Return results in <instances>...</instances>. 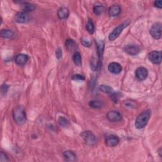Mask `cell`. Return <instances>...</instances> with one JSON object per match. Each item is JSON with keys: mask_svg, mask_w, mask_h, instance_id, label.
<instances>
[{"mask_svg": "<svg viewBox=\"0 0 162 162\" xmlns=\"http://www.w3.org/2000/svg\"><path fill=\"white\" fill-rule=\"evenodd\" d=\"M151 116V110L149 109L146 110L140 113L136 119L135 126L138 129L144 128L148 123V121Z\"/></svg>", "mask_w": 162, "mask_h": 162, "instance_id": "cell-1", "label": "cell"}, {"mask_svg": "<svg viewBox=\"0 0 162 162\" xmlns=\"http://www.w3.org/2000/svg\"><path fill=\"white\" fill-rule=\"evenodd\" d=\"M12 115L14 121L18 124H22L26 120V113L22 106L15 107L13 110Z\"/></svg>", "mask_w": 162, "mask_h": 162, "instance_id": "cell-2", "label": "cell"}, {"mask_svg": "<svg viewBox=\"0 0 162 162\" xmlns=\"http://www.w3.org/2000/svg\"><path fill=\"white\" fill-rule=\"evenodd\" d=\"M131 24V21L129 20H127L126 21H125L124 22H123L122 24H120L118 26H117L116 27H115L113 31L109 34L108 36V39L111 41H113V40H115L120 35V34L122 32V31L127 27L129 25V24Z\"/></svg>", "mask_w": 162, "mask_h": 162, "instance_id": "cell-3", "label": "cell"}, {"mask_svg": "<svg viewBox=\"0 0 162 162\" xmlns=\"http://www.w3.org/2000/svg\"><path fill=\"white\" fill-rule=\"evenodd\" d=\"M80 136L84 140L86 144L89 146H94L97 143V139L91 131H84L83 133H81Z\"/></svg>", "mask_w": 162, "mask_h": 162, "instance_id": "cell-4", "label": "cell"}, {"mask_svg": "<svg viewBox=\"0 0 162 162\" xmlns=\"http://www.w3.org/2000/svg\"><path fill=\"white\" fill-rule=\"evenodd\" d=\"M150 34L155 39H159L161 37V24L156 23L150 29Z\"/></svg>", "mask_w": 162, "mask_h": 162, "instance_id": "cell-5", "label": "cell"}, {"mask_svg": "<svg viewBox=\"0 0 162 162\" xmlns=\"http://www.w3.org/2000/svg\"><path fill=\"white\" fill-rule=\"evenodd\" d=\"M149 61L156 65H158L161 62L162 53L160 51H153L148 54Z\"/></svg>", "mask_w": 162, "mask_h": 162, "instance_id": "cell-6", "label": "cell"}, {"mask_svg": "<svg viewBox=\"0 0 162 162\" xmlns=\"http://www.w3.org/2000/svg\"><path fill=\"white\" fill-rule=\"evenodd\" d=\"M15 20L19 24H25L30 21V16L29 13L25 12H18L15 16Z\"/></svg>", "mask_w": 162, "mask_h": 162, "instance_id": "cell-7", "label": "cell"}, {"mask_svg": "<svg viewBox=\"0 0 162 162\" xmlns=\"http://www.w3.org/2000/svg\"><path fill=\"white\" fill-rule=\"evenodd\" d=\"M106 117L108 120L111 122H116L122 120V115L121 113L115 110H111L107 113Z\"/></svg>", "mask_w": 162, "mask_h": 162, "instance_id": "cell-8", "label": "cell"}, {"mask_svg": "<svg viewBox=\"0 0 162 162\" xmlns=\"http://www.w3.org/2000/svg\"><path fill=\"white\" fill-rule=\"evenodd\" d=\"M135 75L136 78L139 80H143L147 78L148 75V71L145 67H140L136 70Z\"/></svg>", "mask_w": 162, "mask_h": 162, "instance_id": "cell-9", "label": "cell"}, {"mask_svg": "<svg viewBox=\"0 0 162 162\" xmlns=\"http://www.w3.org/2000/svg\"><path fill=\"white\" fill-rule=\"evenodd\" d=\"M108 71L113 74H119L122 71V67L117 62H111L108 66Z\"/></svg>", "mask_w": 162, "mask_h": 162, "instance_id": "cell-10", "label": "cell"}, {"mask_svg": "<svg viewBox=\"0 0 162 162\" xmlns=\"http://www.w3.org/2000/svg\"><path fill=\"white\" fill-rule=\"evenodd\" d=\"M119 138L115 135H110L105 139V144L108 147H115L118 144Z\"/></svg>", "mask_w": 162, "mask_h": 162, "instance_id": "cell-11", "label": "cell"}, {"mask_svg": "<svg viewBox=\"0 0 162 162\" xmlns=\"http://www.w3.org/2000/svg\"><path fill=\"white\" fill-rule=\"evenodd\" d=\"M124 51L129 55L135 56L140 52V48L139 46L136 45H129L126 46L124 48Z\"/></svg>", "mask_w": 162, "mask_h": 162, "instance_id": "cell-12", "label": "cell"}, {"mask_svg": "<svg viewBox=\"0 0 162 162\" xmlns=\"http://www.w3.org/2000/svg\"><path fill=\"white\" fill-rule=\"evenodd\" d=\"M29 59V57L27 55L25 54H19L15 57V62L17 65L20 66H23L27 63Z\"/></svg>", "mask_w": 162, "mask_h": 162, "instance_id": "cell-13", "label": "cell"}, {"mask_svg": "<svg viewBox=\"0 0 162 162\" xmlns=\"http://www.w3.org/2000/svg\"><path fill=\"white\" fill-rule=\"evenodd\" d=\"M96 45H97L98 60L100 62H101L102 59H103V52H104V49H105V43L102 40H96Z\"/></svg>", "mask_w": 162, "mask_h": 162, "instance_id": "cell-14", "label": "cell"}, {"mask_svg": "<svg viewBox=\"0 0 162 162\" xmlns=\"http://www.w3.org/2000/svg\"><path fill=\"white\" fill-rule=\"evenodd\" d=\"M69 10L66 7H61L58 9L57 12V15L58 18L61 20L67 19L69 16Z\"/></svg>", "mask_w": 162, "mask_h": 162, "instance_id": "cell-15", "label": "cell"}, {"mask_svg": "<svg viewBox=\"0 0 162 162\" xmlns=\"http://www.w3.org/2000/svg\"><path fill=\"white\" fill-rule=\"evenodd\" d=\"M121 12V8L118 5H114L109 8L108 9V15L111 17H116Z\"/></svg>", "mask_w": 162, "mask_h": 162, "instance_id": "cell-16", "label": "cell"}, {"mask_svg": "<svg viewBox=\"0 0 162 162\" xmlns=\"http://www.w3.org/2000/svg\"><path fill=\"white\" fill-rule=\"evenodd\" d=\"M65 159L67 161H77L76 154L72 151L67 150L63 152V153Z\"/></svg>", "mask_w": 162, "mask_h": 162, "instance_id": "cell-17", "label": "cell"}, {"mask_svg": "<svg viewBox=\"0 0 162 162\" xmlns=\"http://www.w3.org/2000/svg\"><path fill=\"white\" fill-rule=\"evenodd\" d=\"M0 35L5 39H12L15 36V32L10 29H2L0 32Z\"/></svg>", "mask_w": 162, "mask_h": 162, "instance_id": "cell-18", "label": "cell"}, {"mask_svg": "<svg viewBox=\"0 0 162 162\" xmlns=\"http://www.w3.org/2000/svg\"><path fill=\"white\" fill-rule=\"evenodd\" d=\"M22 7L23 11L25 12H27V13H29L30 12H33L35 8V7L34 5H33L32 3H30L25 2H24L22 3Z\"/></svg>", "mask_w": 162, "mask_h": 162, "instance_id": "cell-19", "label": "cell"}, {"mask_svg": "<svg viewBox=\"0 0 162 162\" xmlns=\"http://www.w3.org/2000/svg\"><path fill=\"white\" fill-rule=\"evenodd\" d=\"M73 61L76 66H80L82 65V57L79 52L76 51L73 55Z\"/></svg>", "mask_w": 162, "mask_h": 162, "instance_id": "cell-20", "label": "cell"}, {"mask_svg": "<svg viewBox=\"0 0 162 162\" xmlns=\"http://www.w3.org/2000/svg\"><path fill=\"white\" fill-rule=\"evenodd\" d=\"M58 122L59 125L63 127H68L70 126L69 120L67 118H65L63 116H60L58 118Z\"/></svg>", "mask_w": 162, "mask_h": 162, "instance_id": "cell-21", "label": "cell"}, {"mask_svg": "<svg viewBox=\"0 0 162 162\" xmlns=\"http://www.w3.org/2000/svg\"><path fill=\"white\" fill-rule=\"evenodd\" d=\"M65 45L66 50H68V51H70V50H73L75 47L76 43H75V42L74 41L73 39H68L66 40Z\"/></svg>", "mask_w": 162, "mask_h": 162, "instance_id": "cell-22", "label": "cell"}, {"mask_svg": "<svg viewBox=\"0 0 162 162\" xmlns=\"http://www.w3.org/2000/svg\"><path fill=\"white\" fill-rule=\"evenodd\" d=\"M89 105L90 107L94 109H100L102 108L104 106L103 103L100 101L96 100H91L89 103Z\"/></svg>", "mask_w": 162, "mask_h": 162, "instance_id": "cell-23", "label": "cell"}, {"mask_svg": "<svg viewBox=\"0 0 162 162\" xmlns=\"http://www.w3.org/2000/svg\"><path fill=\"white\" fill-rule=\"evenodd\" d=\"M99 89L100 91L104 93H106V94H111L112 93H114V91L113 89L109 86H107V85H101L100 87H99Z\"/></svg>", "mask_w": 162, "mask_h": 162, "instance_id": "cell-24", "label": "cell"}, {"mask_svg": "<svg viewBox=\"0 0 162 162\" xmlns=\"http://www.w3.org/2000/svg\"><path fill=\"white\" fill-rule=\"evenodd\" d=\"M105 10V8L102 5H96L93 7V12L96 15H101Z\"/></svg>", "mask_w": 162, "mask_h": 162, "instance_id": "cell-25", "label": "cell"}, {"mask_svg": "<svg viewBox=\"0 0 162 162\" xmlns=\"http://www.w3.org/2000/svg\"><path fill=\"white\" fill-rule=\"evenodd\" d=\"M86 29L89 34H92L94 33L95 27H94V24H93V22H92L91 20H88V24L86 25Z\"/></svg>", "mask_w": 162, "mask_h": 162, "instance_id": "cell-26", "label": "cell"}, {"mask_svg": "<svg viewBox=\"0 0 162 162\" xmlns=\"http://www.w3.org/2000/svg\"><path fill=\"white\" fill-rule=\"evenodd\" d=\"M123 104H124V107H126V108L132 109V108H136V103L134 101H131V100L125 101Z\"/></svg>", "mask_w": 162, "mask_h": 162, "instance_id": "cell-27", "label": "cell"}, {"mask_svg": "<svg viewBox=\"0 0 162 162\" xmlns=\"http://www.w3.org/2000/svg\"><path fill=\"white\" fill-rule=\"evenodd\" d=\"M72 79L75 81H83L85 80V78L83 75L75 74L72 77Z\"/></svg>", "mask_w": 162, "mask_h": 162, "instance_id": "cell-28", "label": "cell"}, {"mask_svg": "<svg viewBox=\"0 0 162 162\" xmlns=\"http://www.w3.org/2000/svg\"><path fill=\"white\" fill-rule=\"evenodd\" d=\"M9 161L8 156L3 151H1L0 153V162H7Z\"/></svg>", "mask_w": 162, "mask_h": 162, "instance_id": "cell-29", "label": "cell"}, {"mask_svg": "<svg viewBox=\"0 0 162 162\" xmlns=\"http://www.w3.org/2000/svg\"><path fill=\"white\" fill-rule=\"evenodd\" d=\"M62 50L60 48H58L57 50H56V52H55V55H56V57L58 58V59H60L62 58Z\"/></svg>", "mask_w": 162, "mask_h": 162, "instance_id": "cell-30", "label": "cell"}, {"mask_svg": "<svg viewBox=\"0 0 162 162\" xmlns=\"http://www.w3.org/2000/svg\"><path fill=\"white\" fill-rule=\"evenodd\" d=\"M8 89H9V86L7 85V84H3L2 85V93L4 94H6V93H7Z\"/></svg>", "mask_w": 162, "mask_h": 162, "instance_id": "cell-31", "label": "cell"}, {"mask_svg": "<svg viewBox=\"0 0 162 162\" xmlns=\"http://www.w3.org/2000/svg\"><path fill=\"white\" fill-rule=\"evenodd\" d=\"M82 44H83V45L84 46L89 48V47H90V46H91L92 43H91V41H89V40H84V39H83V40H82Z\"/></svg>", "mask_w": 162, "mask_h": 162, "instance_id": "cell-32", "label": "cell"}, {"mask_svg": "<svg viewBox=\"0 0 162 162\" xmlns=\"http://www.w3.org/2000/svg\"><path fill=\"white\" fill-rule=\"evenodd\" d=\"M154 6L157 8L161 9L162 8V2L161 0H158V1H155L154 3Z\"/></svg>", "mask_w": 162, "mask_h": 162, "instance_id": "cell-33", "label": "cell"}]
</instances>
